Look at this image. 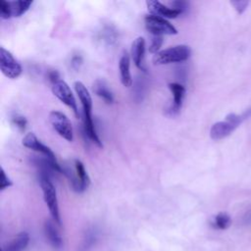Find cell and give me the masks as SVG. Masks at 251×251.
Listing matches in <instances>:
<instances>
[{
  "instance_id": "obj_7",
  "label": "cell",
  "mask_w": 251,
  "mask_h": 251,
  "mask_svg": "<svg viewBox=\"0 0 251 251\" xmlns=\"http://www.w3.org/2000/svg\"><path fill=\"white\" fill-rule=\"evenodd\" d=\"M51 90L52 93L66 106H68L73 113L75 114V116L76 118L79 117V113H78V108H77V104L75 101V98L73 94V91L71 89V87L69 86V84L63 80V79H59L58 81H56L55 83L52 84L51 86Z\"/></svg>"
},
{
  "instance_id": "obj_12",
  "label": "cell",
  "mask_w": 251,
  "mask_h": 251,
  "mask_svg": "<svg viewBox=\"0 0 251 251\" xmlns=\"http://www.w3.org/2000/svg\"><path fill=\"white\" fill-rule=\"evenodd\" d=\"M169 88L173 94V104L168 111L170 115L174 116L179 112L182 106V101L185 95V88L178 82H171L169 84Z\"/></svg>"
},
{
  "instance_id": "obj_29",
  "label": "cell",
  "mask_w": 251,
  "mask_h": 251,
  "mask_svg": "<svg viewBox=\"0 0 251 251\" xmlns=\"http://www.w3.org/2000/svg\"><path fill=\"white\" fill-rule=\"evenodd\" d=\"M242 221H243V224L245 225H251V209L245 213Z\"/></svg>"
},
{
  "instance_id": "obj_22",
  "label": "cell",
  "mask_w": 251,
  "mask_h": 251,
  "mask_svg": "<svg viewBox=\"0 0 251 251\" xmlns=\"http://www.w3.org/2000/svg\"><path fill=\"white\" fill-rule=\"evenodd\" d=\"M12 17L11 2L1 0L0 1V18L3 20H8Z\"/></svg>"
},
{
  "instance_id": "obj_5",
  "label": "cell",
  "mask_w": 251,
  "mask_h": 251,
  "mask_svg": "<svg viewBox=\"0 0 251 251\" xmlns=\"http://www.w3.org/2000/svg\"><path fill=\"white\" fill-rule=\"evenodd\" d=\"M146 29L152 35H173L177 33V29L167 19L155 16L147 15L144 18Z\"/></svg>"
},
{
  "instance_id": "obj_13",
  "label": "cell",
  "mask_w": 251,
  "mask_h": 251,
  "mask_svg": "<svg viewBox=\"0 0 251 251\" xmlns=\"http://www.w3.org/2000/svg\"><path fill=\"white\" fill-rule=\"evenodd\" d=\"M75 178H76V185L74 189V191L77 193H81L85 191L89 184H90V178L86 173V170L84 168V165L79 160H75Z\"/></svg>"
},
{
  "instance_id": "obj_24",
  "label": "cell",
  "mask_w": 251,
  "mask_h": 251,
  "mask_svg": "<svg viewBox=\"0 0 251 251\" xmlns=\"http://www.w3.org/2000/svg\"><path fill=\"white\" fill-rule=\"evenodd\" d=\"M12 180L10 177L6 175L3 168H1V180H0V190H4L12 185Z\"/></svg>"
},
{
  "instance_id": "obj_15",
  "label": "cell",
  "mask_w": 251,
  "mask_h": 251,
  "mask_svg": "<svg viewBox=\"0 0 251 251\" xmlns=\"http://www.w3.org/2000/svg\"><path fill=\"white\" fill-rule=\"evenodd\" d=\"M120 77L124 86L129 87L132 84V77L130 74V57L127 52H124L119 61Z\"/></svg>"
},
{
  "instance_id": "obj_16",
  "label": "cell",
  "mask_w": 251,
  "mask_h": 251,
  "mask_svg": "<svg viewBox=\"0 0 251 251\" xmlns=\"http://www.w3.org/2000/svg\"><path fill=\"white\" fill-rule=\"evenodd\" d=\"M29 243V235L25 231H22L17 234L6 246L2 248V251H25Z\"/></svg>"
},
{
  "instance_id": "obj_21",
  "label": "cell",
  "mask_w": 251,
  "mask_h": 251,
  "mask_svg": "<svg viewBox=\"0 0 251 251\" xmlns=\"http://www.w3.org/2000/svg\"><path fill=\"white\" fill-rule=\"evenodd\" d=\"M163 44V36L160 35H152L151 37V42L149 44L148 47V51L151 54H157L158 52H160V48Z\"/></svg>"
},
{
  "instance_id": "obj_20",
  "label": "cell",
  "mask_w": 251,
  "mask_h": 251,
  "mask_svg": "<svg viewBox=\"0 0 251 251\" xmlns=\"http://www.w3.org/2000/svg\"><path fill=\"white\" fill-rule=\"evenodd\" d=\"M103 41H105L107 44H112L117 39V32L112 26H105L101 32Z\"/></svg>"
},
{
  "instance_id": "obj_25",
  "label": "cell",
  "mask_w": 251,
  "mask_h": 251,
  "mask_svg": "<svg viewBox=\"0 0 251 251\" xmlns=\"http://www.w3.org/2000/svg\"><path fill=\"white\" fill-rule=\"evenodd\" d=\"M248 3L249 2L245 1V0H236V1H231L230 2V4L234 7V9L236 10V12L238 14H242L246 10V8L248 6Z\"/></svg>"
},
{
  "instance_id": "obj_14",
  "label": "cell",
  "mask_w": 251,
  "mask_h": 251,
  "mask_svg": "<svg viewBox=\"0 0 251 251\" xmlns=\"http://www.w3.org/2000/svg\"><path fill=\"white\" fill-rule=\"evenodd\" d=\"M55 224L56 222L54 220H47L44 223V233L51 246L55 249H60L62 247L63 240Z\"/></svg>"
},
{
  "instance_id": "obj_17",
  "label": "cell",
  "mask_w": 251,
  "mask_h": 251,
  "mask_svg": "<svg viewBox=\"0 0 251 251\" xmlns=\"http://www.w3.org/2000/svg\"><path fill=\"white\" fill-rule=\"evenodd\" d=\"M93 91L105 103L112 104L114 102V95L105 81L99 80V79L96 80L93 84Z\"/></svg>"
},
{
  "instance_id": "obj_6",
  "label": "cell",
  "mask_w": 251,
  "mask_h": 251,
  "mask_svg": "<svg viewBox=\"0 0 251 251\" xmlns=\"http://www.w3.org/2000/svg\"><path fill=\"white\" fill-rule=\"evenodd\" d=\"M0 70L6 77L11 79L18 78L23 73L19 61L4 47H0Z\"/></svg>"
},
{
  "instance_id": "obj_11",
  "label": "cell",
  "mask_w": 251,
  "mask_h": 251,
  "mask_svg": "<svg viewBox=\"0 0 251 251\" xmlns=\"http://www.w3.org/2000/svg\"><path fill=\"white\" fill-rule=\"evenodd\" d=\"M144 55H145V40L143 37L138 36L131 43L130 56L136 68H138L143 72L146 71L144 66Z\"/></svg>"
},
{
  "instance_id": "obj_26",
  "label": "cell",
  "mask_w": 251,
  "mask_h": 251,
  "mask_svg": "<svg viewBox=\"0 0 251 251\" xmlns=\"http://www.w3.org/2000/svg\"><path fill=\"white\" fill-rule=\"evenodd\" d=\"M171 7L180 11L181 13H183V12H185L187 10L188 4H187V2H184V1H173L171 3Z\"/></svg>"
},
{
  "instance_id": "obj_8",
  "label": "cell",
  "mask_w": 251,
  "mask_h": 251,
  "mask_svg": "<svg viewBox=\"0 0 251 251\" xmlns=\"http://www.w3.org/2000/svg\"><path fill=\"white\" fill-rule=\"evenodd\" d=\"M49 121L55 131L64 139L71 142L74 139V131L72 123L69 118L60 111H51L49 113Z\"/></svg>"
},
{
  "instance_id": "obj_18",
  "label": "cell",
  "mask_w": 251,
  "mask_h": 251,
  "mask_svg": "<svg viewBox=\"0 0 251 251\" xmlns=\"http://www.w3.org/2000/svg\"><path fill=\"white\" fill-rule=\"evenodd\" d=\"M32 1H12L11 8H12V17H21L24 15L31 6Z\"/></svg>"
},
{
  "instance_id": "obj_4",
  "label": "cell",
  "mask_w": 251,
  "mask_h": 251,
  "mask_svg": "<svg viewBox=\"0 0 251 251\" xmlns=\"http://www.w3.org/2000/svg\"><path fill=\"white\" fill-rule=\"evenodd\" d=\"M244 118L242 115L234 113L228 114L225 121L215 123L210 128V137L214 140H221L228 136L242 122Z\"/></svg>"
},
{
  "instance_id": "obj_10",
  "label": "cell",
  "mask_w": 251,
  "mask_h": 251,
  "mask_svg": "<svg viewBox=\"0 0 251 251\" xmlns=\"http://www.w3.org/2000/svg\"><path fill=\"white\" fill-rule=\"evenodd\" d=\"M146 5L151 15H155L164 19H176L180 14H182L180 11L174 9L172 7H168L163 3H161L160 1H156V0L147 1Z\"/></svg>"
},
{
  "instance_id": "obj_23",
  "label": "cell",
  "mask_w": 251,
  "mask_h": 251,
  "mask_svg": "<svg viewBox=\"0 0 251 251\" xmlns=\"http://www.w3.org/2000/svg\"><path fill=\"white\" fill-rule=\"evenodd\" d=\"M12 123L21 130V131H25L27 126V121L26 119L19 114H16L12 117Z\"/></svg>"
},
{
  "instance_id": "obj_3",
  "label": "cell",
  "mask_w": 251,
  "mask_h": 251,
  "mask_svg": "<svg viewBox=\"0 0 251 251\" xmlns=\"http://www.w3.org/2000/svg\"><path fill=\"white\" fill-rule=\"evenodd\" d=\"M191 55L189 46L179 44L161 50L153 57V63L155 65H167L172 63H180L186 61Z\"/></svg>"
},
{
  "instance_id": "obj_28",
  "label": "cell",
  "mask_w": 251,
  "mask_h": 251,
  "mask_svg": "<svg viewBox=\"0 0 251 251\" xmlns=\"http://www.w3.org/2000/svg\"><path fill=\"white\" fill-rule=\"evenodd\" d=\"M47 77H48L49 81H50L52 84H53V83H55L56 81H58V80L60 79L59 73H58L57 71H54V70L49 71V72L47 73Z\"/></svg>"
},
{
  "instance_id": "obj_2",
  "label": "cell",
  "mask_w": 251,
  "mask_h": 251,
  "mask_svg": "<svg viewBox=\"0 0 251 251\" xmlns=\"http://www.w3.org/2000/svg\"><path fill=\"white\" fill-rule=\"evenodd\" d=\"M39 182H40V187L42 190L44 202L48 207V210L53 220L56 222L57 225H60L61 219H60V213H59L57 192L54 184L50 179V176L45 173H40Z\"/></svg>"
},
{
  "instance_id": "obj_19",
  "label": "cell",
  "mask_w": 251,
  "mask_h": 251,
  "mask_svg": "<svg viewBox=\"0 0 251 251\" xmlns=\"http://www.w3.org/2000/svg\"><path fill=\"white\" fill-rule=\"evenodd\" d=\"M231 224V219L228 214L221 212L217 214L213 221V226L219 229H226Z\"/></svg>"
},
{
  "instance_id": "obj_9",
  "label": "cell",
  "mask_w": 251,
  "mask_h": 251,
  "mask_svg": "<svg viewBox=\"0 0 251 251\" xmlns=\"http://www.w3.org/2000/svg\"><path fill=\"white\" fill-rule=\"evenodd\" d=\"M22 143L25 147L28 148V149H31L35 152H38V153H41L44 157L48 158L51 162L55 163V164H59L56 160V157L53 153V151L48 147L46 146L45 144H43L38 138L37 136L33 133V132H28L26 133L23 140H22Z\"/></svg>"
},
{
  "instance_id": "obj_1",
  "label": "cell",
  "mask_w": 251,
  "mask_h": 251,
  "mask_svg": "<svg viewBox=\"0 0 251 251\" xmlns=\"http://www.w3.org/2000/svg\"><path fill=\"white\" fill-rule=\"evenodd\" d=\"M75 91L81 103L82 113H83V131L84 134L91 140H96L98 138L97 131L92 120V98L86 88V86L81 81H75L74 83Z\"/></svg>"
},
{
  "instance_id": "obj_27",
  "label": "cell",
  "mask_w": 251,
  "mask_h": 251,
  "mask_svg": "<svg viewBox=\"0 0 251 251\" xmlns=\"http://www.w3.org/2000/svg\"><path fill=\"white\" fill-rule=\"evenodd\" d=\"M82 57L79 54H75L72 59H71V65L72 68L75 70H78L80 68V66L82 65Z\"/></svg>"
}]
</instances>
